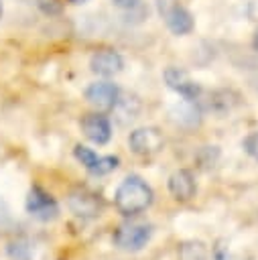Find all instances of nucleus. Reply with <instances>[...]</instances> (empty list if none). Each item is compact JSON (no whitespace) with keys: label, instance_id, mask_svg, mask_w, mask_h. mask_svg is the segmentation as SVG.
Returning <instances> with one entry per match:
<instances>
[{"label":"nucleus","instance_id":"1","mask_svg":"<svg viewBox=\"0 0 258 260\" xmlns=\"http://www.w3.org/2000/svg\"><path fill=\"white\" fill-rule=\"evenodd\" d=\"M152 197H154V193L142 177L128 175L116 189L114 205L122 215L130 217V215H138L144 209H148L152 203Z\"/></svg>","mask_w":258,"mask_h":260},{"label":"nucleus","instance_id":"2","mask_svg":"<svg viewBox=\"0 0 258 260\" xmlns=\"http://www.w3.org/2000/svg\"><path fill=\"white\" fill-rule=\"evenodd\" d=\"M152 238V225L144 221H126L114 230V246L126 252H138L142 250Z\"/></svg>","mask_w":258,"mask_h":260},{"label":"nucleus","instance_id":"3","mask_svg":"<svg viewBox=\"0 0 258 260\" xmlns=\"http://www.w3.org/2000/svg\"><path fill=\"white\" fill-rule=\"evenodd\" d=\"M156 6H158L160 16L165 18L167 28L173 35L181 37V35H189L193 30L195 22H193L191 12L185 6H181L177 0H156Z\"/></svg>","mask_w":258,"mask_h":260},{"label":"nucleus","instance_id":"4","mask_svg":"<svg viewBox=\"0 0 258 260\" xmlns=\"http://www.w3.org/2000/svg\"><path fill=\"white\" fill-rule=\"evenodd\" d=\"M24 207H26L28 215L39 219V221H53L55 217H59V203H57V199L51 193H47L43 187H39V185H33L28 189Z\"/></svg>","mask_w":258,"mask_h":260},{"label":"nucleus","instance_id":"5","mask_svg":"<svg viewBox=\"0 0 258 260\" xmlns=\"http://www.w3.org/2000/svg\"><path fill=\"white\" fill-rule=\"evenodd\" d=\"M67 205L73 211V215H77L81 219H91V217H98L102 213L104 199L100 197V193H95L87 187H77L69 193Z\"/></svg>","mask_w":258,"mask_h":260},{"label":"nucleus","instance_id":"6","mask_svg":"<svg viewBox=\"0 0 258 260\" xmlns=\"http://www.w3.org/2000/svg\"><path fill=\"white\" fill-rule=\"evenodd\" d=\"M165 140H163V134L152 128V126H144V128H136L130 132L128 136V146L134 154L138 156H150V154H156L160 148H163Z\"/></svg>","mask_w":258,"mask_h":260},{"label":"nucleus","instance_id":"7","mask_svg":"<svg viewBox=\"0 0 258 260\" xmlns=\"http://www.w3.org/2000/svg\"><path fill=\"white\" fill-rule=\"evenodd\" d=\"M165 83L175 93H179L183 100H199V95H201V85L197 81H193L189 77V73L179 69V67H167L165 69Z\"/></svg>","mask_w":258,"mask_h":260},{"label":"nucleus","instance_id":"8","mask_svg":"<svg viewBox=\"0 0 258 260\" xmlns=\"http://www.w3.org/2000/svg\"><path fill=\"white\" fill-rule=\"evenodd\" d=\"M120 87L112 81H95L85 89V100L98 110H112L120 98Z\"/></svg>","mask_w":258,"mask_h":260},{"label":"nucleus","instance_id":"9","mask_svg":"<svg viewBox=\"0 0 258 260\" xmlns=\"http://www.w3.org/2000/svg\"><path fill=\"white\" fill-rule=\"evenodd\" d=\"M89 69L102 77H114L124 69V59L114 49H100L89 59Z\"/></svg>","mask_w":258,"mask_h":260},{"label":"nucleus","instance_id":"10","mask_svg":"<svg viewBox=\"0 0 258 260\" xmlns=\"http://www.w3.org/2000/svg\"><path fill=\"white\" fill-rule=\"evenodd\" d=\"M81 132L93 144H106L112 138V124H110L108 116H104L100 112L85 114L81 118Z\"/></svg>","mask_w":258,"mask_h":260},{"label":"nucleus","instance_id":"11","mask_svg":"<svg viewBox=\"0 0 258 260\" xmlns=\"http://www.w3.org/2000/svg\"><path fill=\"white\" fill-rule=\"evenodd\" d=\"M167 187H169V193H171L177 201H189V199H193L195 193H197L195 177H193V173L187 171V169L175 171V173L169 177Z\"/></svg>","mask_w":258,"mask_h":260},{"label":"nucleus","instance_id":"12","mask_svg":"<svg viewBox=\"0 0 258 260\" xmlns=\"http://www.w3.org/2000/svg\"><path fill=\"white\" fill-rule=\"evenodd\" d=\"M171 118L183 126H197L201 122V108L197 106V100H183L171 110Z\"/></svg>","mask_w":258,"mask_h":260},{"label":"nucleus","instance_id":"13","mask_svg":"<svg viewBox=\"0 0 258 260\" xmlns=\"http://www.w3.org/2000/svg\"><path fill=\"white\" fill-rule=\"evenodd\" d=\"M112 110H114V114L118 116V122H120V124H126V122H132V120L138 116V112H140V102H138L134 95H122V93H120V98H118V102H116V106H114Z\"/></svg>","mask_w":258,"mask_h":260},{"label":"nucleus","instance_id":"14","mask_svg":"<svg viewBox=\"0 0 258 260\" xmlns=\"http://www.w3.org/2000/svg\"><path fill=\"white\" fill-rule=\"evenodd\" d=\"M6 254L10 260H33L35 248L28 238H14L6 246Z\"/></svg>","mask_w":258,"mask_h":260},{"label":"nucleus","instance_id":"15","mask_svg":"<svg viewBox=\"0 0 258 260\" xmlns=\"http://www.w3.org/2000/svg\"><path fill=\"white\" fill-rule=\"evenodd\" d=\"M73 154H75V158L93 175V171H95V167H98V162H100L98 152L91 150V148H87L85 144H77V146L73 148Z\"/></svg>","mask_w":258,"mask_h":260},{"label":"nucleus","instance_id":"16","mask_svg":"<svg viewBox=\"0 0 258 260\" xmlns=\"http://www.w3.org/2000/svg\"><path fill=\"white\" fill-rule=\"evenodd\" d=\"M230 95H232V91H225V89L211 93L209 100H207V108H209L211 112H217V114L230 112V108H232V104H234V102L230 100Z\"/></svg>","mask_w":258,"mask_h":260},{"label":"nucleus","instance_id":"17","mask_svg":"<svg viewBox=\"0 0 258 260\" xmlns=\"http://www.w3.org/2000/svg\"><path fill=\"white\" fill-rule=\"evenodd\" d=\"M118 162H120L118 156H112V154H108V156H100V162H98L93 175H108V173H112V171L118 169Z\"/></svg>","mask_w":258,"mask_h":260},{"label":"nucleus","instance_id":"18","mask_svg":"<svg viewBox=\"0 0 258 260\" xmlns=\"http://www.w3.org/2000/svg\"><path fill=\"white\" fill-rule=\"evenodd\" d=\"M39 10L47 16H57L63 12V2L61 0H35Z\"/></svg>","mask_w":258,"mask_h":260},{"label":"nucleus","instance_id":"19","mask_svg":"<svg viewBox=\"0 0 258 260\" xmlns=\"http://www.w3.org/2000/svg\"><path fill=\"white\" fill-rule=\"evenodd\" d=\"M242 146H244V150H246L254 160H258V132H250V134L244 138Z\"/></svg>","mask_w":258,"mask_h":260},{"label":"nucleus","instance_id":"20","mask_svg":"<svg viewBox=\"0 0 258 260\" xmlns=\"http://www.w3.org/2000/svg\"><path fill=\"white\" fill-rule=\"evenodd\" d=\"M142 0H112V4L116 8H122V10H136L140 6Z\"/></svg>","mask_w":258,"mask_h":260},{"label":"nucleus","instance_id":"21","mask_svg":"<svg viewBox=\"0 0 258 260\" xmlns=\"http://www.w3.org/2000/svg\"><path fill=\"white\" fill-rule=\"evenodd\" d=\"M252 45H254V49L258 51V28H256V32H254V39H252Z\"/></svg>","mask_w":258,"mask_h":260},{"label":"nucleus","instance_id":"22","mask_svg":"<svg viewBox=\"0 0 258 260\" xmlns=\"http://www.w3.org/2000/svg\"><path fill=\"white\" fill-rule=\"evenodd\" d=\"M69 2H71V4H85L87 0H69Z\"/></svg>","mask_w":258,"mask_h":260},{"label":"nucleus","instance_id":"23","mask_svg":"<svg viewBox=\"0 0 258 260\" xmlns=\"http://www.w3.org/2000/svg\"><path fill=\"white\" fill-rule=\"evenodd\" d=\"M0 16H2V0H0Z\"/></svg>","mask_w":258,"mask_h":260}]
</instances>
